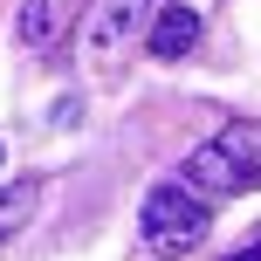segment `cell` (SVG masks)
I'll return each instance as SVG.
<instances>
[{
  "instance_id": "cell-1",
  "label": "cell",
  "mask_w": 261,
  "mask_h": 261,
  "mask_svg": "<svg viewBox=\"0 0 261 261\" xmlns=\"http://www.w3.org/2000/svg\"><path fill=\"white\" fill-rule=\"evenodd\" d=\"M193 193H206V199H234V193H261V124L254 117H241V124H227L220 138H206L193 158H186V172H179Z\"/></svg>"
},
{
  "instance_id": "cell-2",
  "label": "cell",
  "mask_w": 261,
  "mask_h": 261,
  "mask_svg": "<svg viewBox=\"0 0 261 261\" xmlns=\"http://www.w3.org/2000/svg\"><path fill=\"white\" fill-rule=\"evenodd\" d=\"M206 227H213V206L186 179H165L144 193V248L151 254H193L206 241Z\"/></svg>"
},
{
  "instance_id": "cell-3",
  "label": "cell",
  "mask_w": 261,
  "mask_h": 261,
  "mask_svg": "<svg viewBox=\"0 0 261 261\" xmlns=\"http://www.w3.org/2000/svg\"><path fill=\"white\" fill-rule=\"evenodd\" d=\"M144 14H151V0H90V14H83V62L110 69L124 55V41H138Z\"/></svg>"
},
{
  "instance_id": "cell-4",
  "label": "cell",
  "mask_w": 261,
  "mask_h": 261,
  "mask_svg": "<svg viewBox=\"0 0 261 261\" xmlns=\"http://www.w3.org/2000/svg\"><path fill=\"white\" fill-rule=\"evenodd\" d=\"M144 48L158 55V62H179V55L199 48V7H186V0H165L158 14H144Z\"/></svg>"
},
{
  "instance_id": "cell-5",
  "label": "cell",
  "mask_w": 261,
  "mask_h": 261,
  "mask_svg": "<svg viewBox=\"0 0 261 261\" xmlns=\"http://www.w3.org/2000/svg\"><path fill=\"white\" fill-rule=\"evenodd\" d=\"M35 206H41V186H35V179L7 186V193H0V241H7V234H21V227L35 220Z\"/></svg>"
},
{
  "instance_id": "cell-6",
  "label": "cell",
  "mask_w": 261,
  "mask_h": 261,
  "mask_svg": "<svg viewBox=\"0 0 261 261\" xmlns=\"http://www.w3.org/2000/svg\"><path fill=\"white\" fill-rule=\"evenodd\" d=\"M48 21H55V14H48V0H28V7H21V21H14V35H21L28 48H41V41H48Z\"/></svg>"
},
{
  "instance_id": "cell-7",
  "label": "cell",
  "mask_w": 261,
  "mask_h": 261,
  "mask_svg": "<svg viewBox=\"0 0 261 261\" xmlns=\"http://www.w3.org/2000/svg\"><path fill=\"white\" fill-rule=\"evenodd\" d=\"M227 261H261V241H254V248H241V254H227Z\"/></svg>"
}]
</instances>
